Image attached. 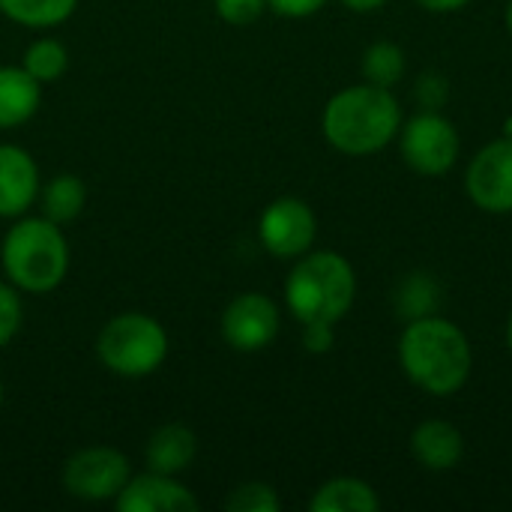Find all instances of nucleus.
Wrapping results in <instances>:
<instances>
[{
	"mask_svg": "<svg viewBox=\"0 0 512 512\" xmlns=\"http://www.w3.org/2000/svg\"><path fill=\"white\" fill-rule=\"evenodd\" d=\"M507 348H510V354H512V312H510V321H507Z\"/></svg>",
	"mask_w": 512,
	"mask_h": 512,
	"instance_id": "nucleus-31",
	"label": "nucleus"
},
{
	"mask_svg": "<svg viewBox=\"0 0 512 512\" xmlns=\"http://www.w3.org/2000/svg\"><path fill=\"white\" fill-rule=\"evenodd\" d=\"M300 327H303V348L309 354H327L336 345V324L312 321V324H300Z\"/></svg>",
	"mask_w": 512,
	"mask_h": 512,
	"instance_id": "nucleus-25",
	"label": "nucleus"
},
{
	"mask_svg": "<svg viewBox=\"0 0 512 512\" xmlns=\"http://www.w3.org/2000/svg\"><path fill=\"white\" fill-rule=\"evenodd\" d=\"M69 240L63 225L39 216L12 219L0 243V267L6 282L21 294H51L69 273Z\"/></svg>",
	"mask_w": 512,
	"mask_h": 512,
	"instance_id": "nucleus-3",
	"label": "nucleus"
},
{
	"mask_svg": "<svg viewBox=\"0 0 512 512\" xmlns=\"http://www.w3.org/2000/svg\"><path fill=\"white\" fill-rule=\"evenodd\" d=\"M198 456V438L189 426L183 423H165L159 426L147 447H144V462H147V471H156V474H171V477H180Z\"/></svg>",
	"mask_w": 512,
	"mask_h": 512,
	"instance_id": "nucleus-14",
	"label": "nucleus"
},
{
	"mask_svg": "<svg viewBox=\"0 0 512 512\" xmlns=\"http://www.w3.org/2000/svg\"><path fill=\"white\" fill-rule=\"evenodd\" d=\"M405 69H408V57H405L402 45L387 42V39L372 42L360 60L363 81H369L375 87H387V90H393L405 78Z\"/></svg>",
	"mask_w": 512,
	"mask_h": 512,
	"instance_id": "nucleus-19",
	"label": "nucleus"
},
{
	"mask_svg": "<svg viewBox=\"0 0 512 512\" xmlns=\"http://www.w3.org/2000/svg\"><path fill=\"white\" fill-rule=\"evenodd\" d=\"M75 9L78 0H0V15L30 30L60 27L72 18Z\"/></svg>",
	"mask_w": 512,
	"mask_h": 512,
	"instance_id": "nucleus-18",
	"label": "nucleus"
},
{
	"mask_svg": "<svg viewBox=\"0 0 512 512\" xmlns=\"http://www.w3.org/2000/svg\"><path fill=\"white\" fill-rule=\"evenodd\" d=\"M420 9H426V12H432V15H450V12H459V9H465L471 0H414Z\"/></svg>",
	"mask_w": 512,
	"mask_h": 512,
	"instance_id": "nucleus-28",
	"label": "nucleus"
},
{
	"mask_svg": "<svg viewBox=\"0 0 512 512\" xmlns=\"http://www.w3.org/2000/svg\"><path fill=\"white\" fill-rule=\"evenodd\" d=\"M465 192L483 213H512V138H495L471 156L465 171Z\"/></svg>",
	"mask_w": 512,
	"mask_h": 512,
	"instance_id": "nucleus-10",
	"label": "nucleus"
},
{
	"mask_svg": "<svg viewBox=\"0 0 512 512\" xmlns=\"http://www.w3.org/2000/svg\"><path fill=\"white\" fill-rule=\"evenodd\" d=\"M411 456L432 474L453 471L465 459V435L450 420H423L411 432Z\"/></svg>",
	"mask_w": 512,
	"mask_h": 512,
	"instance_id": "nucleus-13",
	"label": "nucleus"
},
{
	"mask_svg": "<svg viewBox=\"0 0 512 512\" xmlns=\"http://www.w3.org/2000/svg\"><path fill=\"white\" fill-rule=\"evenodd\" d=\"M396 354L405 378L435 399L456 396L474 372V348L468 333L438 312L405 321Z\"/></svg>",
	"mask_w": 512,
	"mask_h": 512,
	"instance_id": "nucleus-1",
	"label": "nucleus"
},
{
	"mask_svg": "<svg viewBox=\"0 0 512 512\" xmlns=\"http://www.w3.org/2000/svg\"><path fill=\"white\" fill-rule=\"evenodd\" d=\"M96 357L117 378H147L168 360V330L153 315L120 312L102 324Z\"/></svg>",
	"mask_w": 512,
	"mask_h": 512,
	"instance_id": "nucleus-5",
	"label": "nucleus"
},
{
	"mask_svg": "<svg viewBox=\"0 0 512 512\" xmlns=\"http://www.w3.org/2000/svg\"><path fill=\"white\" fill-rule=\"evenodd\" d=\"M225 510L228 512H279L282 501L276 495V489L270 483L252 480V483H240L228 492L225 498Z\"/></svg>",
	"mask_w": 512,
	"mask_h": 512,
	"instance_id": "nucleus-22",
	"label": "nucleus"
},
{
	"mask_svg": "<svg viewBox=\"0 0 512 512\" xmlns=\"http://www.w3.org/2000/svg\"><path fill=\"white\" fill-rule=\"evenodd\" d=\"M258 240L273 258L294 261L315 246L318 216L303 198L282 195L264 207V213L258 219Z\"/></svg>",
	"mask_w": 512,
	"mask_h": 512,
	"instance_id": "nucleus-9",
	"label": "nucleus"
},
{
	"mask_svg": "<svg viewBox=\"0 0 512 512\" xmlns=\"http://www.w3.org/2000/svg\"><path fill=\"white\" fill-rule=\"evenodd\" d=\"M216 15L231 27L255 24L267 12V0H213Z\"/></svg>",
	"mask_w": 512,
	"mask_h": 512,
	"instance_id": "nucleus-24",
	"label": "nucleus"
},
{
	"mask_svg": "<svg viewBox=\"0 0 512 512\" xmlns=\"http://www.w3.org/2000/svg\"><path fill=\"white\" fill-rule=\"evenodd\" d=\"M132 465L117 447H84L75 450L60 471V483L66 495L84 501V504H105L120 495V489L129 483Z\"/></svg>",
	"mask_w": 512,
	"mask_h": 512,
	"instance_id": "nucleus-7",
	"label": "nucleus"
},
{
	"mask_svg": "<svg viewBox=\"0 0 512 512\" xmlns=\"http://www.w3.org/2000/svg\"><path fill=\"white\" fill-rule=\"evenodd\" d=\"M21 324H24L21 291L9 282H0V351L18 336Z\"/></svg>",
	"mask_w": 512,
	"mask_h": 512,
	"instance_id": "nucleus-23",
	"label": "nucleus"
},
{
	"mask_svg": "<svg viewBox=\"0 0 512 512\" xmlns=\"http://www.w3.org/2000/svg\"><path fill=\"white\" fill-rule=\"evenodd\" d=\"M39 165L21 144H0V219L24 216L39 198Z\"/></svg>",
	"mask_w": 512,
	"mask_h": 512,
	"instance_id": "nucleus-12",
	"label": "nucleus"
},
{
	"mask_svg": "<svg viewBox=\"0 0 512 512\" xmlns=\"http://www.w3.org/2000/svg\"><path fill=\"white\" fill-rule=\"evenodd\" d=\"M39 213L57 225H69L81 216L87 204V183L78 174H54L42 189H39Z\"/></svg>",
	"mask_w": 512,
	"mask_h": 512,
	"instance_id": "nucleus-17",
	"label": "nucleus"
},
{
	"mask_svg": "<svg viewBox=\"0 0 512 512\" xmlns=\"http://www.w3.org/2000/svg\"><path fill=\"white\" fill-rule=\"evenodd\" d=\"M342 3L357 15H369V12H378L381 6H387L390 0H342Z\"/></svg>",
	"mask_w": 512,
	"mask_h": 512,
	"instance_id": "nucleus-29",
	"label": "nucleus"
},
{
	"mask_svg": "<svg viewBox=\"0 0 512 512\" xmlns=\"http://www.w3.org/2000/svg\"><path fill=\"white\" fill-rule=\"evenodd\" d=\"M438 303H441V288L429 273H411L408 279L399 282V288L393 294V306L405 321L435 315Z\"/></svg>",
	"mask_w": 512,
	"mask_h": 512,
	"instance_id": "nucleus-21",
	"label": "nucleus"
},
{
	"mask_svg": "<svg viewBox=\"0 0 512 512\" xmlns=\"http://www.w3.org/2000/svg\"><path fill=\"white\" fill-rule=\"evenodd\" d=\"M3 396H6V393H3V378H0V408H3Z\"/></svg>",
	"mask_w": 512,
	"mask_h": 512,
	"instance_id": "nucleus-33",
	"label": "nucleus"
},
{
	"mask_svg": "<svg viewBox=\"0 0 512 512\" xmlns=\"http://www.w3.org/2000/svg\"><path fill=\"white\" fill-rule=\"evenodd\" d=\"M117 512H198L201 504L195 492L171 474H132L129 483L114 498Z\"/></svg>",
	"mask_w": 512,
	"mask_h": 512,
	"instance_id": "nucleus-11",
	"label": "nucleus"
},
{
	"mask_svg": "<svg viewBox=\"0 0 512 512\" xmlns=\"http://www.w3.org/2000/svg\"><path fill=\"white\" fill-rule=\"evenodd\" d=\"M42 105V84L18 63L0 66V129H18Z\"/></svg>",
	"mask_w": 512,
	"mask_h": 512,
	"instance_id": "nucleus-15",
	"label": "nucleus"
},
{
	"mask_svg": "<svg viewBox=\"0 0 512 512\" xmlns=\"http://www.w3.org/2000/svg\"><path fill=\"white\" fill-rule=\"evenodd\" d=\"M504 27H507V33L512 36V0H507V9H504Z\"/></svg>",
	"mask_w": 512,
	"mask_h": 512,
	"instance_id": "nucleus-30",
	"label": "nucleus"
},
{
	"mask_svg": "<svg viewBox=\"0 0 512 512\" xmlns=\"http://www.w3.org/2000/svg\"><path fill=\"white\" fill-rule=\"evenodd\" d=\"M327 3H330V0H267V9L276 12L279 18H294V21H300V18L318 15Z\"/></svg>",
	"mask_w": 512,
	"mask_h": 512,
	"instance_id": "nucleus-26",
	"label": "nucleus"
},
{
	"mask_svg": "<svg viewBox=\"0 0 512 512\" xmlns=\"http://www.w3.org/2000/svg\"><path fill=\"white\" fill-rule=\"evenodd\" d=\"M504 135H507V138H512V117L507 120V123H504Z\"/></svg>",
	"mask_w": 512,
	"mask_h": 512,
	"instance_id": "nucleus-32",
	"label": "nucleus"
},
{
	"mask_svg": "<svg viewBox=\"0 0 512 512\" xmlns=\"http://www.w3.org/2000/svg\"><path fill=\"white\" fill-rule=\"evenodd\" d=\"M21 66L45 87V84H54L60 81L66 72H69V48L54 39V36H39L33 39L24 54H21Z\"/></svg>",
	"mask_w": 512,
	"mask_h": 512,
	"instance_id": "nucleus-20",
	"label": "nucleus"
},
{
	"mask_svg": "<svg viewBox=\"0 0 512 512\" xmlns=\"http://www.w3.org/2000/svg\"><path fill=\"white\" fill-rule=\"evenodd\" d=\"M312 512H378L381 495L360 477H333L321 483L309 501Z\"/></svg>",
	"mask_w": 512,
	"mask_h": 512,
	"instance_id": "nucleus-16",
	"label": "nucleus"
},
{
	"mask_svg": "<svg viewBox=\"0 0 512 512\" xmlns=\"http://www.w3.org/2000/svg\"><path fill=\"white\" fill-rule=\"evenodd\" d=\"M417 99L423 102V108H441L447 102V78L438 72H426L417 81Z\"/></svg>",
	"mask_w": 512,
	"mask_h": 512,
	"instance_id": "nucleus-27",
	"label": "nucleus"
},
{
	"mask_svg": "<svg viewBox=\"0 0 512 512\" xmlns=\"http://www.w3.org/2000/svg\"><path fill=\"white\" fill-rule=\"evenodd\" d=\"M222 339L231 351L258 354L270 348L282 330V312L273 297L261 291H243L228 300L219 321Z\"/></svg>",
	"mask_w": 512,
	"mask_h": 512,
	"instance_id": "nucleus-8",
	"label": "nucleus"
},
{
	"mask_svg": "<svg viewBox=\"0 0 512 512\" xmlns=\"http://www.w3.org/2000/svg\"><path fill=\"white\" fill-rule=\"evenodd\" d=\"M399 153L414 174L444 177L459 162L462 138H459V129L450 117H444L435 108H423L420 114L402 120Z\"/></svg>",
	"mask_w": 512,
	"mask_h": 512,
	"instance_id": "nucleus-6",
	"label": "nucleus"
},
{
	"mask_svg": "<svg viewBox=\"0 0 512 512\" xmlns=\"http://www.w3.org/2000/svg\"><path fill=\"white\" fill-rule=\"evenodd\" d=\"M402 105L393 90L369 81L342 87L321 111V132L327 144L345 156H375L399 138Z\"/></svg>",
	"mask_w": 512,
	"mask_h": 512,
	"instance_id": "nucleus-2",
	"label": "nucleus"
},
{
	"mask_svg": "<svg viewBox=\"0 0 512 512\" xmlns=\"http://www.w3.org/2000/svg\"><path fill=\"white\" fill-rule=\"evenodd\" d=\"M357 300L354 264L333 249H309L294 258L285 279V306L300 324H339Z\"/></svg>",
	"mask_w": 512,
	"mask_h": 512,
	"instance_id": "nucleus-4",
	"label": "nucleus"
}]
</instances>
